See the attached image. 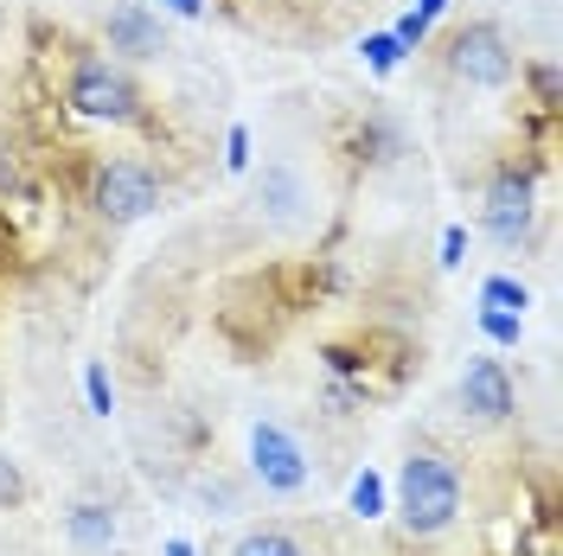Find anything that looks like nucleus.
<instances>
[{"instance_id":"25","label":"nucleus","mask_w":563,"mask_h":556,"mask_svg":"<svg viewBox=\"0 0 563 556\" xmlns=\"http://www.w3.org/2000/svg\"><path fill=\"white\" fill-rule=\"evenodd\" d=\"M167 556H199V551H192V544H186V537H174V544H167Z\"/></svg>"},{"instance_id":"23","label":"nucleus","mask_w":563,"mask_h":556,"mask_svg":"<svg viewBox=\"0 0 563 556\" xmlns=\"http://www.w3.org/2000/svg\"><path fill=\"white\" fill-rule=\"evenodd\" d=\"M20 192V167H13V154H0V199H13Z\"/></svg>"},{"instance_id":"19","label":"nucleus","mask_w":563,"mask_h":556,"mask_svg":"<svg viewBox=\"0 0 563 556\" xmlns=\"http://www.w3.org/2000/svg\"><path fill=\"white\" fill-rule=\"evenodd\" d=\"M390 33H397V45H404V52H422V45H429V20H422L417 7H410V13H404Z\"/></svg>"},{"instance_id":"12","label":"nucleus","mask_w":563,"mask_h":556,"mask_svg":"<svg viewBox=\"0 0 563 556\" xmlns=\"http://www.w3.org/2000/svg\"><path fill=\"white\" fill-rule=\"evenodd\" d=\"M519 77H526V90H531V103H538V115H558V109H563L558 65H551V58H531V65H519Z\"/></svg>"},{"instance_id":"16","label":"nucleus","mask_w":563,"mask_h":556,"mask_svg":"<svg viewBox=\"0 0 563 556\" xmlns=\"http://www.w3.org/2000/svg\"><path fill=\"white\" fill-rule=\"evenodd\" d=\"M352 512H358L365 524H372V519H385V480H378L372 467H365V474L352 480Z\"/></svg>"},{"instance_id":"14","label":"nucleus","mask_w":563,"mask_h":556,"mask_svg":"<svg viewBox=\"0 0 563 556\" xmlns=\"http://www.w3.org/2000/svg\"><path fill=\"white\" fill-rule=\"evenodd\" d=\"M358 58H365V70L372 77H390V70H404V45H397V33H365V45H358Z\"/></svg>"},{"instance_id":"17","label":"nucleus","mask_w":563,"mask_h":556,"mask_svg":"<svg viewBox=\"0 0 563 556\" xmlns=\"http://www.w3.org/2000/svg\"><path fill=\"white\" fill-rule=\"evenodd\" d=\"M474 320H481V333H487L493 346H519V340H526V320H519V313H493V308H481Z\"/></svg>"},{"instance_id":"10","label":"nucleus","mask_w":563,"mask_h":556,"mask_svg":"<svg viewBox=\"0 0 563 556\" xmlns=\"http://www.w3.org/2000/svg\"><path fill=\"white\" fill-rule=\"evenodd\" d=\"M231 556H308V551H301L295 531H282V524H256V531H244V537L231 544Z\"/></svg>"},{"instance_id":"9","label":"nucleus","mask_w":563,"mask_h":556,"mask_svg":"<svg viewBox=\"0 0 563 556\" xmlns=\"http://www.w3.org/2000/svg\"><path fill=\"white\" fill-rule=\"evenodd\" d=\"M65 537L77 544V551L103 556V551H115L122 524H115V512H109V505H97V499H84V505H70V512H65Z\"/></svg>"},{"instance_id":"22","label":"nucleus","mask_w":563,"mask_h":556,"mask_svg":"<svg viewBox=\"0 0 563 556\" xmlns=\"http://www.w3.org/2000/svg\"><path fill=\"white\" fill-rule=\"evenodd\" d=\"M161 13H179V20H199L206 13V0H154Z\"/></svg>"},{"instance_id":"7","label":"nucleus","mask_w":563,"mask_h":556,"mask_svg":"<svg viewBox=\"0 0 563 556\" xmlns=\"http://www.w3.org/2000/svg\"><path fill=\"white\" fill-rule=\"evenodd\" d=\"M461 410L474 422H512L519 416L512 371H506L499 358H467V371H461Z\"/></svg>"},{"instance_id":"1","label":"nucleus","mask_w":563,"mask_h":556,"mask_svg":"<svg viewBox=\"0 0 563 556\" xmlns=\"http://www.w3.org/2000/svg\"><path fill=\"white\" fill-rule=\"evenodd\" d=\"M461 519V467L442 448H410L397 467V524L410 537H442Z\"/></svg>"},{"instance_id":"5","label":"nucleus","mask_w":563,"mask_h":556,"mask_svg":"<svg viewBox=\"0 0 563 556\" xmlns=\"http://www.w3.org/2000/svg\"><path fill=\"white\" fill-rule=\"evenodd\" d=\"M538 174H544V160H531V167H499L487 179V211H481V224H487V237L499 249H519L531 237V224H538Z\"/></svg>"},{"instance_id":"4","label":"nucleus","mask_w":563,"mask_h":556,"mask_svg":"<svg viewBox=\"0 0 563 556\" xmlns=\"http://www.w3.org/2000/svg\"><path fill=\"white\" fill-rule=\"evenodd\" d=\"M442 65H449V77H461L467 90H506V84L519 77V52H512V38L499 33L493 20H467V26L449 33Z\"/></svg>"},{"instance_id":"20","label":"nucleus","mask_w":563,"mask_h":556,"mask_svg":"<svg viewBox=\"0 0 563 556\" xmlns=\"http://www.w3.org/2000/svg\"><path fill=\"white\" fill-rule=\"evenodd\" d=\"M224 167L231 174H250V129L244 122H231V135H224Z\"/></svg>"},{"instance_id":"8","label":"nucleus","mask_w":563,"mask_h":556,"mask_svg":"<svg viewBox=\"0 0 563 556\" xmlns=\"http://www.w3.org/2000/svg\"><path fill=\"white\" fill-rule=\"evenodd\" d=\"M109 52L122 58H161V13L147 0H129L109 13Z\"/></svg>"},{"instance_id":"21","label":"nucleus","mask_w":563,"mask_h":556,"mask_svg":"<svg viewBox=\"0 0 563 556\" xmlns=\"http://www.w3.org/2000/svg\"><path fill=\"white\" fill-rule=\"evenodd\" d=\"M435 263H442V269H461V263H467V231H461V224L442 231V256H435Z\"/></svg>"},{"instance_id":"6","label":"nucleus","mask_w":563,"mask_h":556,"mask_svg":"<svg viewBox=\"0 0 563 556\" xmlns=\"http://www.w3.org/2000/svg\"><path fill=\"white\" fill-rule=\"evenodd\" d=\"M250 480L263 492L295 499V492L314 480V460H308V448H301L282 422H256V429H250Z\"/></svg>"},{"instance_id":"13","label":"nucleus","mask_w":563,"mask_h":556,"mask_svg":"<svg viewBox=\"0 0 563 556\" xmlns=\"http://www.w3.org/2000/svg\"><path fill=\"white\" fill-rule=\"evenodd\" d=\"M481 308H493V313H519V320H526L531 288H526L519 276H487V281H481Z\"/></svg>"},{"instance_id":"15","label":"nucleus","mask_w":563,"mask_h":556,"mask_svg":"<svg viewBox=\"0 0 563 556\" xmlns=\"http://www.w3.org/2000/svg\"><path fill=\"white\" fill-rule=\"evenodd\" d=\"M84 403H90V416H103V422H109V410H115V383H109L103 358H90V365H84Z\"/></svg>"},{"instance_id":"18","label":"nucleus","mask_w":563,"mask_h":556,"mask_svg":"<svg viewBox=\"0 0 563 556\" xmlns=\"http://www.w3.org/2000/svg\"><path fill=\"white\" fill-rule=\"evenodd\" d=\"M13 505H26V474L0 454V512H13Z\"/></svg>"},{"instance_id":"2","label":"nucleus","mask_w":563,"mask_h":556,"mask_svg":"<svg viewBox=\"0 0 563 556\" xmlns=\"http://www.w3.org/2000/svg\"><path fill=\"white\" fill-rule=\"evenodd\" d=\"M65 103L84 115V122H109V129H129L141 122V90L122 65H109L97 52H77L65 77Z\"/></svg>"},{"instance_id":"11","label":"nucleus","mask_w":563,"mask_h":556,"mask_svg":"<svg viewBox=\"0 0 563 556\" xmlns=\"http://www.w3.org/2000/svg\"><path fill=\"white\" fill-rule=\"evenodd\" d=\"M256 205H269V218H295V205H301L295 167H263V199H256Z\"/></svg>"},{"instance_id":"3","label":"nucleus","mask_w":563,"mask_h":556,"mask_svg":"<svg viewBox=\"0 0 563 556\" xmlns=\"http://www.w3.org/2000/svg\"><path fill=\"white\" fill-rule=\"evenodd\" d=\"M161 199H167V186H161V174H154L147 160L115 154V160H97V167H90L84 205L97 211L103 224H141L147 211H161Z\"/></svg>"},{"instance_id":"24","label":"nucleus","mask_w":563,"mask_h":556,"mask_svg":"<svg viewBox=\"0 0 563 556\" xmlns=\"http://www.w3.org/2000/svg\"><path fill=\"white\" fill-rule=\"evenodd\" d=\"M417 13H422V20H429V26H435V20L449 13V0H417Z\"/></svg>"}]
</instances>
